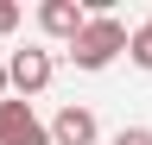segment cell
Segmentation results:
<instances>
[{
    "label": "cell",
    "instance_id": "6da1fadb",
    "mask_svg": "<svg viewBox=\"0 0 152 145\" xmlns=\"http://www.w3.org/2000/svg\"><path fill=\"white\" fill-rule=\"evenodd\" d=\"M127 38H133V32L114 19V13H102V19H89V25H83V38L70 44V57H76V69H108V63L127 50Z\"/></svg>",
    "mask_w": 152,
    "mask_h": 145
},
{
    "label": "cell",
    "instance_id": "7a4b0ae2",
    "mask_svg": "<svg viewBox=\"0 0 152 145\" xmlns=\"http://www.w3.org/2000/svg\"><path fill=\"white\" fill-rule=\"evenodd\" d=\"M0 145H51V133H45V120L32 114V101H0Z\"/></svg>",
    "mask_w": 152,
    "mask_h": 145
},
{
    "label": "cell",
    "instance_id": "3957f363",
    "mask_svg": "<svg viewBox=\"0 0 152 145\" xmlns=\"http://www.w3.org/2000/svg\"><path fill=\"white\" fill-rule=\"evenodd\" d=\"M7 88H19V95L51 88V50H13V63H7Z\"/></svg>",
    "mask_w": 152,
    "mask_h": 145
},
{
    "label": "cell",
    "instance_id": "277c9868",
    "mask_svg": "<svg viewBox=\"0 0 152 145\" xmlns=\"http://www.w3.org/2000/svg\"><path fill=\"white\" fill-rule=\"evenodd\" d=\"M38 25H45L51 38L76 44V38H83V25H89V6H76V0H45V6H38Z\"/></svg>",
    "mask_w": 152,
    "mask_h": 145
},
{
    "label": "cell",
    "instance_id": "5b68a950",
    "mask_svg": "<svg viewBox=\"0 0 152 145\" xmlns=\"http://www.w3.org/2000/svg\"><path fill=\"white\" fill-rule=\"evenodd\" d=\"M51 145H95V114H89V107H64V114H57L51 120Z\"/></svg>",
    "mask_w": 152,
    "mask_h": 145
},
{
    "label": "cell",
    "instance_id": "8992f818",
    "mask_svg": "<svg viewBox=\"0 0 152 145\" xmlns=\"http://www.w3.org/2000/svg\"><path fill=\"white\" fill-rule=\"evenodd\" d=\"M127 57L140 63V69H152V19H146V25H133V38H127Z\"/></svg>",
    "mask_w": 152,
    "mask_h": 145
},
{
    "label": "cell",
    "instance_id": "52a82bcc",
    "mask_svg": "<svg viewBox=\"0 0 152 145\" xmlns=\"http://www.w3.org/2000/svg\"><path fill=\"white\" fill-rule=\"evenodd\" d=\"M114 145H152V133H146V126H121V133H114Z\"/></svg>",
    "mask_w": 152,
    "mask_h": 145
},
{
    "label": "cell",
    "instance_id": "ba28073f",
    "mask_svg": "<svg viewBox=\"0 0 152 145\" xmlns=\"http://www.w3.org/2000/svg\"><path fill=\"white\" fill-rule=\"evenodd\" d=\"M13 25H19V6H13V0H0V38H7Z\"/></svg>",
    "mask_w": 152,
    "mask_h": 145
},
{
    "label": "cell",
    "instance_id": "9c48e42d",
    "mask_svg": "<svg viewBox=\"0 0 152 145\" xmlns=\"http://www.w3.org/2000/svg\"><path fill=\"white\" fill-rule=\"evenodd\" d=\"M0 101H7V63H0Z\"/></svg>",
    "mask_w": 152,
    "mask_h": 145
}]
</instances>
